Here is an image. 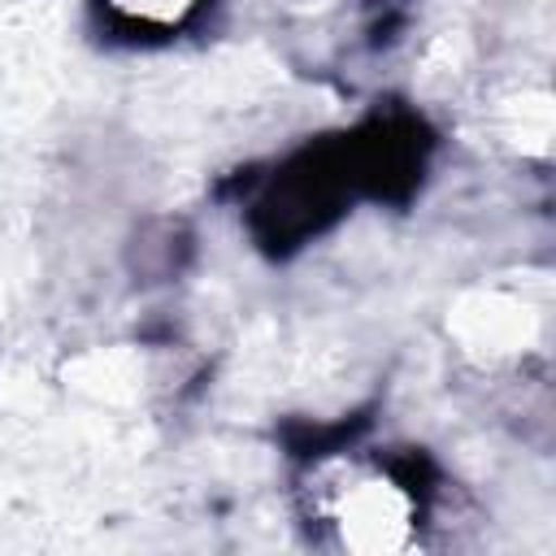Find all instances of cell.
Listing matches in <instances>:
<instances>
[{
    "label": "cell",
    "instance_id": "6da1fadb",
    "mask_svg": "<svg viewBox=\"0 0 556 556\" xmlns=\"http://www.w3.org/2000/svg\"><path fill=\"white\" fill-rule=\"evenodd\" d=\"M330 517L343 526V543L348 547H395L413 521V500L404 495V486H395L382 473H352L330 504Z\"/></svg>",
    "mask_w": 556,
    "mask_h": 556
},
{
    "label": "cell",
    "instance_id": "7a4b0ae2",
    "mask_svg": "<svg viewBox=\"0 0 556 556\" xmlns=\"http://www.w3.org/2000/svg\"><path fill=\"white\" fill-rule=\"evenodd\" d=\"M113 9H122L126 17H135V22H156V26H165V22H178L195 0H109Z\"/></svg>",
    "mask_w": 556,
    "mask_h": 556
}]
</instances>
